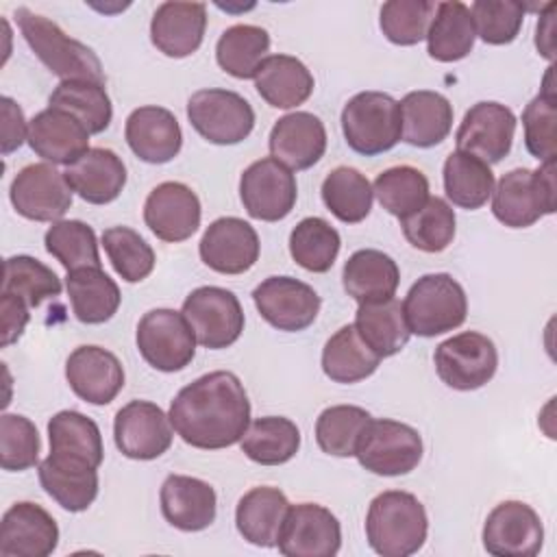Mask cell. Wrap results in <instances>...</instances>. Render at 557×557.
<instances>
[{
  "mask_svg": "<svg viewBox=\"0 0 557 557\" xmlns=\"http://www.w3.org/2000/svg\"><path fill=\"white\" fill-rule=\"evenodd\" d=\"M176 435L200 450L237 444L250 424V400L244 383L228 370H215L185 385L170 403Z\"/></svg>",
  "mask_w": 557,
  "mask_h": 557,
  "instance_id": "6da1fadb",
  "label": "cell"
},
{
  "mask_svg": "<svg viewBox=\"0 0 557 557\" xmlns=\"http://www.w3.org/2000/svg\"><path fill=\"white\" fill-rule=\"evenodd\" d=\"M426 533V509L411 492L387 490L372 498L366 516V537L376 555L409 557L424 546Z\"/></svg>",
  "mask_w": 557,
  "mask_h": 557,
  "instance_id": "7a4b0ae2",
  "label": "cell"
},
{
  "mask_svg": "<svg viewBox=\"0 0 557 557\" xmlns=\"http://www.w3.org/2000/svg\"><path fill=\"white\" fill-rule=\"evenodd\" d=\"M15 17L28 48L54 76L61 81H107L98 54L87 44L70 37L57 22L26 7L15 9Z\"/></svg>",
  "mask_w": 557,
  "mask_h": 557,
  "instance_id": "3957f363",
  "label": "cell"
},
{
  "mask_svg": "<svg viewBox=\"0 0 557 557\" xmlns=\"http://www.w3.org/2000/svg\"><path fill=\"white\" fill-rule=\"evenodd\" d=\"M557 209L555 159L540 163L537 170L516 168L500 176L492 191V213L509 228L533 226L542 215Z\"/></svg>",
  "mask_w": 557,
  "mask_h": 557,
  "instance_id": "277c9868",
  "label": "cell"
},
{
  "mask_svg": "<svg viewBox=\"0 0 557 557\" xmlns=\"http://www.w3.org/2000/svg\"><path fill=\"white\" fill-rule=\"evenodd\" d=\"M409 331L420 337H435L455 331L466 322L468 296L459 281L446 272L420 276L403 300Z\"/></svg>",
  "mask_w": 557,
  "mask_h": 557,
  "instance_id": "5b68a950",
  "label": "cell"
},
{
  "mask_svg": "<svg viewBox=\"0 0 557 557\" xmlns=\"http://www.w3.org/2000/svg\"><path fill=\"white\" fill-rule=\"evenodd\" d=\"M342 133L350 150L376 157L400 141V107L385 91H359L342 109Z\"/></svg>",
  "mask_w": 557,
  "mask_h": 557,
  "instance_id": "8992f818",
  "label": "cell"
},
{
  "mask_svg": "<svg viewBox=\"0 0 557 557\" xmlns=\"http://www.w3.org/2000/svg\"><path fill=\"white\" fill-rule=\"evenodd\" d=\"M422 450V437L413 426L389 418H370L355 457L372 474L400 476L418 468Z\"/></svg>",
  "mask_w": 557,
  "mask_h": 557,
  "instance_id": "52a82bcc",
  "label": "cell"
},
{
  "mask_svg": "<svg viewBox=\"0 0 557 557\" xmlns=\"http://www.w3.org/2000/svg\"><path fill=\"white\" fill-rule=\"evenodd\" d=\"M187 120L194 131L215 146L244 141L255 128L250 102L231 89H198L187 100Z\"/></svg>",
  "mask_w": 557,
  "mask_h": 557,
  "instance_id": "ba28073f",
  "label": "cell"
},
{
  "mask_svg": "<svg viewBox=\"0 0 557 557\" xmlns=\"http://www.w3.org/2000/svg\"><path fill=\"white\" fill-rule=\"evenodd\" d=\"M137 350L159 372H178L194 361L196 335L181 311L159 307L141 315L137 324Z\"/></svg>",
  "mask_w": 557,
  "mask_h": 557,
  "instance_id": "9c48e42d",
  "label": "cell"
},
{
  "mask_svg": "<svg viewBox=\"0 0 557 557\" xmlns=\"http://www.w3.org/2000/svg\"><path fill=\"white\" fill-rule=\"evenodd\" d=\"M181 313L189 322L196 342L209 350L233 346L244 331V309L239 298L218 285H202L187 294Z\"/></svg>",
  "mask_w": 557,
  "mask_h": 557,
  "instance_id": "30bf717a",
  "label": "cell"
},
{
  "mask_svg": "<svg viewBox=\"0 0 557 557\" xmlns=\"http://www.w3.org/2000/svg\"><path fill=\"white\" fill-rule=\"evenodd\" d=\"M433 363L442 383L457 392H472L490 383L496 374L498 350L487 335L463 331L435 348Z\"/></svg>",
  "mask_w": 557,
  "mask_h": 557,
  "instance_id": "8fae6325",
  "label": "cell"
},
{
  "mask_svg": "<svg viewBox=\"0 0 557 557\" xmlns=\"http://www.w3.org/2000/svg\"><path fill=\"white\" fill-rule=\"evenodd\" d=\"M239 198L250 218L278 222L287 218L296 205V176L272 157L257 159L239 176Z\"/></svg>",
  "mask_w": 557,
  "mask_h": 557,
  "instance_id": "7c38bea8",
  "label": "cell"
},
{
  "mask_svg": "<svg viewBox=\"0 0 557 557\" xmlns=\"http://www.w3.org/2000/svg\"><path fill=\"white\" fill-rule=\"evenodd\" d=\"M72 194L65 174L52 163L22 168L9 187L13 209L33 222H59L72 207Z\"/></svg>",
  "mask_w": 557,
  "mask_h": 557,
  "instance_id": "4fadbf2b",
  "label": "cell"
},
{
  "mask_svg": "<svg viewBox=\"0 0 557 557\" xmlns=\"http://www.w3.org/2000/svg\"><path fill=\"white\" fill-rule=\"evenodd\" d=\"M252 302L270 326L285 333H298L311 326L322 305L318 292L294 276L263 278L252 292Z\"/></svg>",
  "mask_w": 557,
  "mask_h": 557,
  "instance_id": "5bb4252c",
  "label": "cell"
},
{
  "mask_svg": "<svg viewBox=\"0 0 557 557\" xmlns=\"http://www.w3.org/2000/svg\"><path fill=\"white\" fill-rule=\"evenodd\" d=\"M174 426L170 416L150 400H131L117 409L113 420V440L117 450L137 461H150L168 453Z\"/></svg>",
  "mask_w": 557,
  "mask_h": 557,
  "instance_id": "9a60e30c",
  "label": "cell"
},
{
  "mask_svg": "<svg viewBox=\"0 0 557 557\" xmlns=\"http://www.w3.org/2000/svg\"><path fill=\"white\" fill-rule=\"evenodd\" d=\"M481 540L494 557H535L544 544V524L531 505L503 500L487 513Z\"/></svg>",
  "mask_w": 557,
  "mask_h": 557,
  "instance_id": "2e32d148",
  "label": "cell"
},
{
  "mask_svg": "<svg viewBox=\"0 0 557 557\" xmlns=\"http://www.w3.org/2000/svg\"><path fill=\"white\" fill-rule=\"evenodd\" d=\"M516 135V115L509 107L483 100L472 104L455 135L457 150L468 152L483 163L492 165L503 161L513 144Z\"/></svg>",
  "mask_w": 557,
  "mask_h": 557,
  "instance_id": "e0dca14e",
  "label": "cell"
},
{
  "mask_svg": "<svg viewBox=\"0 0 557 557\" xmlns=\"http://www.w3.org/2000/svg\"><path fill=\"white\" fill-rule=\"evenodd\" d=\"M276 546L285 557H333L342 546L339 520L318 503L292 505Z\"/></svg>",
  "mask_w": 557,
  "mask_h": 557,
  "instance_id": "ac0fdd59",
  "label": "cell"
},
{
  "mask_svg": "<svg viewBox=\"0 0 557 557\" xmlns=\"http://www.w3.org/2000/svg\"><path fill=\"white\" fill-rule=\"evenodd\" d=\"M202 218L196 191L178 181L159 183L144 202V222L161 239L178 244L189 239Z\"/></svg>",
  "mask_w": 557,
  "mask_h": 557,
  "instance_id": "d6986e66",
  "label": "cell"
},
{
  "mask_svg": "<svg viewBox=\"0 0 557 557\" xmlns=\"http://www.w3.org/2000/svg\"><path fill=\"white\" fill-rule=\"evenodd\" d=\"M259 235L242 218L224 215L213 220L200 237L198 252L207 268L220 274H244L259 259Z\"/></svg>",
  "mask_w": 557,
  "mask_h": 557,
  "instance_id": "ffe728a7",
  "label": "cell"
},
{
  "mask_svg": "<svg viewBox=\"0 0 557 557\" xmlns=\"http://www.w3.org/2000/svg\"><path fill=\"white\" fill-rule=\"evenodd\" d=\"M59 546L57 520L37 503H13L0 522L2 557H48Z\"/></svg>",
  "mask_w": 557,
  "mask_h": 557,
  "instance_id": "44dd1931",
  "label": "cell"
},
{
  "mask_svg": "<svg viewBox=\"0 0 557 557\" xmlns=\"http://www.w3.org/2000/svg\"><path fill=\"white\" fill-rule=\"evenodd\" d=\"M65 379L72 392L89 405H109L124 387L120 359L94 344L78 346L65 361Z\"/></svg>",
  "mask_w": 557,
  "mask_h": 557,
  "instance_id": "7402d4cb",
  "label": "cell"
},
{
  "mask_svg": "<svg viewBox=\"0 0 557 557\" xmlns=\"http://www.w3.org/2000/svg\"><path fill=\"white\" fill-rule=\"evenodd\" d=\"M124 137L135 157L161 165L172 161L183 146V131L174 113L165 107L146 104L126 117Z\"/></svg>",
  "mask_w": 557,
  "mask_h": 557,
  "instance_id": "603a6c76",
  "label": "cell"
},
{
  "mask_svg": "<svg viewBox=\"0 0 557 557\" xmlns=\"http://www.w3.org/2000/svg\"><path fill=\"white\" fill-rule=\"evenodd\" d=\"M270 154L289 170H309L326 150V128L309 111H294L276 120L270 131Z\"/></svg>",
  "mask_w": 557,
  "mask_h": 557,
  "instance_id": "cb8c5ba5",
  "label": "cell"
},
{
  "mask_svg": "<svg viewBox=\"0 0 557 557\" xmlns=\"http://www.w3.org/2000/svg\"><path fill=\"white\" fill-rule=\"evenodd\" d=\"M163 518L178 531L196 533L213 524L218 513L215 490L196 476L170 474L159 492Z\"/></svg>",
  "mask_w": 557,
  "mask_h": 557,
  "instance_id": "d4e9b609",
  "label": "cell"
},
{
  "mask_svg": "<svg viewBox=\"0 0 557 557\" xmlns=\"http://www.w3.org/2000/svg\"><path fill=\"white\" fill-rule=\"evenodd\" d=\"M207 28V7L202 2H161L150 20L152 46L172 59L194 54Z\"/></svg>",
  "mask_w": 557,
  "mask_h": 557,
  "instance_id": "484cf974",
  "label": "cell"
},
{
  "mask_svg": "<svg viewBox=\"0 0 557 557\" xmlns=\"http://www.w3.org/2000/svg\"><path fill=\"white\" fill-rule=\"evenodd\" d=\"M28 146L52 165H72L89 150V131L67 111L48 107L28 122Z\"/></svg>",
  "mask_w": 557,
  "mask_h": 557,
  "instance_id": "4316f807",
  "label": "cell"
},
{
  "mask_svg": "<svg viewBox=\"0 0 557 557\" xmlns=\"http://www.w3.org/2000/svg\"><path fill=\"white\" fill-rule=\"evenodd\" d=\"M400 107V139L416 148H433L442 144L453 128L450 100L431 89H418L403 96Z\"/></svg>",
  "mask_w": 557,
  "mask_h": 557,
  "instance_id": "83f0119b",
  "label": "cell"
},
{
  "mask_svg": "<svg viewBox=\"0 0 557 557\" xmlns=\"http://www.w3.org/2000/svg\"><path fill=\"white\" fill-rule=\"evenodd\" d=\"M63 174L70 189L91 205L113 202L126 185V165L111 148H89Z\"/></svg>",
  "mask_w": 557,
  "mask_h": 557,
  "instance_id": "f1b7e54d",
  "label": "cell"
},
{
  "mask_svg": "<svg viewBox=\"0 0 557 557\" xmlns=\"http://www.w3.org/2000/svg\"><path fill=\"white\" fill-rule=\"evenodd\" d=\"M37 474L44 492L65 511H85L98 496V468L89 463L50 453L39 461Z\"/></svg>",
  "mask_w": 557,
  "mask_h": 557,
  "instance_id": "f546056e",
  "label": "cell"
},
{
  "mask_svg": "<svg viewBox=\"0 0 557 557\" xmlns=\"http://www.w3.org/2000/svg\"><path fill=\"white\" fill-rule=\"evenodd\" d=\"M289 507L292 505L287 496L278 487H252L239 498L235 507V527L248 544L272 548L278 542Z\"/></svg>",
  "mask_w": 557,
  "mask_h": 557,
  "instance_id": "4dcf8cb0",
  "label": "cell"
},
{
  "mask_svg": "<svg viewBox=\"0 0 557 557\" xmlns=\"http://www.w3.org/2000/svg\"><path fill=\"white\" fill-rule=\"evenodd\" d=\"M398 283L400 270L396 261L376 248L352 252L342 270L344 292L359 305L394 298Z\"/></svg>",
  "mask_w": 557,
  "mask_h": 557,
  "instance_id": "1f68e13d",
  "label": "cell"
},
{
  "mask_svg": "<svg viewBox=\"0 0 557 557\" xmlns=\"http://www.w3.org/2000/svg\"><path fill=\"white\" fill-rule=\"evenodd\" d=\"M257 94L274 109H294L313 94V74L292 54H268L255 74Z\"/></svg>",
  "mask_w": 557,
  "mask_h": 557,
  "instance_id": "d6a6232c",
  "label": "cell"
},
{
  "mask_svg": "<svg viewBox=\"0 0 557 557\" xmlns=\"http://www.w3.org/2000/svg\"><path fill=\"white\" fill-rule=\"evenodd\" d=\"M65 289L72 311L83 324H102L115 315L122 302L117 283L102 268L67 272Z\"/></svg>",
  "mask_w": 557,
  "mask_h": 557,
  "instance_id": "836d02e7",
  "label": "cell"
},
{
  "mask_svg": "<svg viewBox=\"0 0 557 557\" xmlns=\"http://www.w3.org/2000/svg\"><path fill=\"white\" fill-rule=\"evenodd\" d=\"M424 39L429 57L440 63H455L466 59L476 39L470 7L459 0L440 2Z\"/></svg>",
  "mask_w": 557,
  "mask_h": 557,
  "instance_id": "e575fe53",
  "label": "cell"
},
{
  "mask_svg": "<svg viewBox=\"0 0 557 557\" xmlns=\"http://www.w3.org/2000/svg\"><path fill=\"white\" fill-rule=\"evenodd\" d=\"M352 324L361 335V339L381 359L394 357L396 352H400L411 337L409 324L405 320L403 302L396 298L359 305Z\"/></svg>",
  "mask_w": 557,
  "mask_h": 557,
  "instance_id": "d590c367",
  "label": "cell"
},
{
  "mask_svg": "<svg viewBox=\"0 0 557 557\" xmlns=\"http://www.w3.org/2000/svg\"><path fill=\"white\" fill-rule=\"evenodd\" d=\"M381 357L361 339L355 324H344L322 348V370L335 383H359L376 372Z\"/></svg>",
  "mask_w": 557,
  "mask_h": 557,
  "instance_id": "8d00e7d4",
  "label": "cell"
},
{
  "mask_svg": "<svg viewBox=\"0 0 557 557\" xmlns=\"http://www.w3.org/2000/svg\"><path fill=\"white\" fill-rule=\"evenodd\" d=\"M50 453L65 459H76L100 468L104 459V446L98 424L81 411L63 409L48 422Z\"/></svg>",
  "mask_w": 557,
  "mask_h": 557,
  "instance_id": "74e56055",
  "label": "cell"
},
{
  "mask_svg": "<svg viewBox=\"0 0 557 557\" xmlns=\"http://www.w3.org/2000/svg\"><path fill=\"white\" fill-rule=\"evenodd\" d=\"M239 446L242 453L255 463L281 466L296 457L300 448V431L289 418L263 416L248 424Z\"/></svg>",
  "mask_w": 557,
  "mask_h": 557,
  "instance_id": "f35d334b",
  "label": "cell"
},
{
  "mask_svg": "<svg viewBox=\"0 0 557 557\" xmlns=\"http://www.w3.org/2000/svg\"><path fill=\"white\" fill-rule=\"evenodd\" d=\"M444 191L446 198L461 209H481L494 191V172L481 159L455 150L444 161Z\"/></svg>",
  "mask_w": 557,
  "mask_h": 557,
  "instance_id": "ab89813d",
  "label": "cell"
},
{
  "mask_svg": "<svg viewBox=\"0 0 557 557\" xmlns=\"http://www.w3.org/2000/svg\"><path fill=\"white\" fill-rule=\"evenodd\" d=\"M48 107L74 115L89 131V135L107 131L113 117V107L104 83L96 81H61L52 89Z\"/></svg>",
  "mask_w": 557,
  "mask_h": 557,
  "instance_id": "60d3db41",
  "label": "cell"
},
{
  "mask_svg": "<svg viewBox=\"0 0 557 557\" xmlns=\"http://www.w3.org/2000/svg\"><path fill=\"white\" fill-rule=\"evenodd\" d=\"M270 35L255 24L228 26L215 44L218 65L233 78H255L261 61L268 57Z\"/></svg>",
  "mask_w": 557,
  "mask_h": 557,
  "instance_id": "b9f144b4",
  "label": "cell"
},
{
  "mask_svg": "<svg viewBox=\"0 0 557 557\" xmlns=\"http://www.w3.org/2000/svg\"><path fill=\"white\" fill-rule=\"evenodd\" d=\"M324 207L344 224H357L370 215L374 191L366 174L357 168L339 165L331 170L322 181Z\"/></svg>",
  "mask_w": 557,
  "mask_h": 557,
  "instance_id": "7bdbcfd3",
  "label": "cell"
},
{
  "mask_svg": "<svg viewBox=\"0 0 557 557\" xmlns=\"http://www.w3.org/2000/svg\"><path fill=\"white\" fill-rule=\"evenodd\" d=\"M342 237L324 218H302L289 233V255L307 272L324 274L333 268Z\"/></svg>",
  "mask_w": 557,
  "mask_h": 557,
  "instance_id": "ee69618b",
  "label": "cell"
},
{
  "mask_svg": "<svg viewBox=\"0 0 557 557\" xmlns=\"http://www.w3.org/2000/svg\"><path fill=\"white\" fill-rule=\"evenodd\" d=\"M400 231L413 248L422 252H442L455 239L457 218L444 198L429 196L418 211L400 220Z\"/></svg>",
  "mask_w": 557,
  "mask_h": 557,
  "instance_id": "f6af8a7d",
  "label": "cell"
},
{
  "mask_svg": "<svg viewBox=\"0 0 557 557\" xmlns=\"http://www.w3.org/2000/svg\"><path fill=\"white\" fill-rule=\"evenodd\" d=\"M381 207L398 220L418 211L429 194V178L413 165H394L383 170L372 185Z\"/></svg>",
  "mask_w": 557,
  "mask_h": 557,
  "instance_id": "bcb514c9",
  "label": "cell"
},
{
  "mask_svg": "<svg viewBox=\"0 0 557 557\" xmlns=\"http://www.w3.org/2000/svg\"><path fill=\"white\" fill-rule=\"evenodd\" d=\"M553 65L546 70L540 94L522 111L524 146L540 163L555 159V124H557V96L553 83Z\"/></svg>",
  "mask_w": 557,
  "mask_h": 557,
  "instance_id": "7dc6e473",
  "label": "cell"
},
{
  "mask_svg": "<svg viewBox=\"0 0 557 557\" xmlns=\"http://www.w3.org/2000/svg\"><path fill=\"white\" fill-rule=\"evenodd\" d=\"M46 250L67 270L81 268H102L98 239L89 224L81 220H59L44 235Z\"/></svg>",
  "mask_w": 557,
  "mask_h": 557,
  "instance_id": "c3c4849f",
  "label": "cell"
},
{
  "mask_svg": "<svg viewBox=\"0 0 557 557\" xmlns=\"http://www.w3.org/2000/svg\"><path fill=\"white\" fill-rule=\"evenodd\" d=\"M370 411L357 405H331L315 420V442L333 457H355L357 442L370 422Z\"/></svg>",
  "mask_w": 557,
  "mask_h": 557,
  "instance_id": "681fc988",
  "label": "cell"
},
{
  "mask_svg": "<svg viewBox=\"0 0 557 557\" xmlns=\"http://www.w3.org/2000/svg\"><path fill=\"white\" fill-rule=\"evenodd\" d=\"M2 292L22 298L30 309L61 294V281L39 259L30 255H13L4 259Z\"/></svg>",
  "mask_w": 557,
  "mask_h": 557,
  "instance_id": "f907efd6",
  "label": "cell"
},
{
  "mask_svg": "<svg viewBox=\"0 0 557 557\" xmlns=\"http://www.w3.org/2000/svg\"><path fill=\"white\" fill-rule=\"evenodd\" d=\"M102 248L126 283H139L154 270L152 246L131 226H109L102 233Z\"/></svg>",
  "mask_w": 557,
  "mask_h": 557,
  "instance_id": "816d5d0a",
  "label": "cell"
},
{
  "mask_svg": "<svg viewBox=\"0 0 557 557\" xmlns=\"http://www.w3.org/2000/svg\"><path fill=\"white\" fill-rule=\"evenodd\" d=\"M435 7L429 0H389L379 13L381 33L396 46H416L426 37Z\"/></svg>",
  "mask_w": 557,
  "mask_h": 557,
  "instance_id": "f5cc1de1",
  "label": "cell"
},
{
  "mask_svg": "<svg viewBox=\"0 0 557 557\" xmlns=\"http://www.w3.org/2000/svg\"><path fill=\"white\" fill-rule=\"evenodd\" d=\"M527 7L513 0H476L470 7L474 33L490 46L511 44L524 22Z\"/></svg>",
  "mask_w": 557,
  "mask_h": 557,
  "instance_id": "db71d44e",
  "label": "cell"
},
{
  "mask_svg": "<svg viewBox=\"0 0 557 557\" xmlns=\"http://www.w3.org/2000/svg\"><path fill=\"white\" fill-rule=\"evenodd\" d=\"M37 426L20 413H2L0 418V466L9 472H22L39 461Z\"/></svg>",
  "mask_w": 557,
  "mask_h": 557,
  "instance_id": "11a10c76",
  "label": "cell"
},
{
  "mask_svg": "<svg viewBox=\"0 0 557 557\" xmlns=\"http://www.w3.org/2000/svg\"><path fill=\"white\" fill-rule=\"evenodd\" d=\"M0 113H2V139H0V150L2 154L15 152L24 141H28V122L24 117L22 107L9 98H0Z\"/></svg>",
  "mask_w": 557,
  "mask_h": 557,
  "instance_id": "9f6ffc18",
  "label": "cell"
},
{
  "mask_svg": "<svg viewBox=\"0 0 557 557\" xmlns=\"http://www.w3.org/2000/svg\"><path fill=\"white\" fill-rule=\"evenodd\" d=\"M28 309L30 307L22 298H17L13 294H4V292L0 294V311H2V339H0V344H2V348L15 344L22 337V333H24L28 320H30Z\"/></svg>",
  "mask_w": 557,
  "mask_h": 557,
  "instance_id": "6f0895ef",
  "label": "cell"
},
{
  "mask_svg": "<svg viewBox=\"0 0 557 557\" xmlns=\"http://www.w3.org/2000/svg\"><path fill=\"white\" fill-rule=\"evenodd\" d=\"M555 11H557V2H546L544 9L540 11V20L535 26L537 52L550 63L555 61Z\"/></svg>",
  "mask_w": 557,
  "mask_h": 557,
  "instance_id": "680465c9",
  "label": "cell"
}]
</instances>
